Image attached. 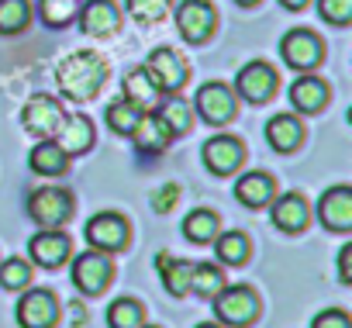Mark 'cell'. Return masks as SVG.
I'll use <instances>...</instances> for the list:
<instances>
[{
    "mask_svg": "<svg viewBox=\"0 0 352 328\" xmlns=\"http://www.w3.org/2000/svg\"><path fill=\"white\" fill-rule=\"evenodd\" d=\"M318 14L331 25H349L352 18V0H318Z\"/></svg>",
    "mask_w": 352,
    "mask_h": 328,
    "instance_id": "36",
    "label": "cell"
},
{
    "mask_svg": "<svg viewBox=\"0 0 352 328\" xmlns=\"http://www.w3.org/2000/svg\"><path fill=\"white\" fill-rule=\"evenodd\" d=\"M204 166L218 177H228L239 170V162L245 159V145L235 138V135H214L204 142Z\"/></svg>",
    "mask_w": 352,
    "mask_h": 328,
    "instance_id": "10",
    "label": "cell"
},
{
    "mask_svg": "<svg viewBox=\"0 0 352 328\" xmlns=\"http://www.w3.org/2000/svg\"><path fill=\"white\" fill-rule=\"evenodd\" d=\"M142 107H135L131 100H114L111 107H107V124H111V131H118V135H131L135 131V124L142 121Z\"/></svg>",
    "mask_w": 352,
    "mask_h": 328,
    "instance_id": "28",
    "label": "cell"
},
{
    "mask_svg": "<svg viewBox=\"0 0 352 328\" xmlns=\"http://www.w3.org/2000/svg\"><path fill=\"white\" fill-rule=\"evenodd\" d=\"M225 287V276L214 263H197L190 266V290L201 294V297H214L218 290Z\"/></svg>",
    "mask_w": 352,
    "mask_h": 328,
    "instance_id": "29",
    "label": "cell"
},
{
    "mask_svg": "<svg viewBox=\"0 0 352 328\" xmlns=\"http://www.w3.org/2000/svg\"><path fill=\"white\" fill-rule=\"evenodd\" d=\"M214 297H218L214 300V311H218V318L225 325H252L256 314H259V297H256L252 287H242V283L221 287Z\"/></svg>",
    "mask_w": 352,
    "mask_h": 328,
    "instance_id": "3",
    "label": "cell"
},
{
    "mask_svg": "<svg viewBox=\"0 0 352 328\" xmlns=\"http://www.w3.org/2000/svg\"><path fill=\"white\" fill-rule=\"evenodd\" d=\"M235 197H239L245 208H266V204L276 197V184H273L270 173L252 170V173H245V177L235 184Z\"/></svg>",
    "mask_w": 352,
    "mask_h": 328,
    "instance_id": "19",
    "label": "cell"
},
{
    "mask_svg": "<svg viewBox=\"0 0 352 328\" xmlns=\"http://www.w3.org/2000/svg\"><path fill=\"white\" fill-rule=\"evenodd\" d=\"M176 197H180V187H176V184H166L162 190H155L152 208H155V211H169V208L176 204Z\"/></svg>",
    "mask_w": 352,
    "mask_h": 328,
    "instance_id": "38",
    "label": "cell"
},
{
    "mask_svg": "<svg viewBox=\"0 0 352 328\" xmlns=\"http://www.w3.org/2000/svg\"><path fill=\"white\" fill-rule=\"evenodd\" d=\"M197 328H221V325H214V321H204V325H197Z\"/></svg>",
    "mask_w": 352,
    "mask_h": 328,
    "instance_id": "43",
    "label": "cell"
},
{
    "mask_svg": "<svg viewBox=\"0 0 352 328\" xmlns=\"http://www.w3.org/2000/svg\"><path fill=\"white\" fill-rule=\"evenodd\" d=\"M56 318H59V304L52 290H28L18 304L21 328H52Z\"/></svg>",
    "mask_w": 352,
    "mask_h": 328,
    "instance_id": "13",
    "label": "cell"
},
{
    "mask_svg": "<svg viewBox=\"0 0 352 328\" xmlns=\"http://www.w3.org/2000/svg\"><path fill=\"white\" fill-rule=\"evenodd\" d=\"M56 142L66 155H76V152H87L94 145V121L87 114H69L63 118L59 131H56Z\"/></svg>",
    "mask_w": 352,
    "mask_h": 328,
    "instance_id": "17",
    "label": "cell"
},
{
    "mask_svg": "<svg viewBox=\"0 0 352 328\" xmlns=\"http://www.w3.org/2000/svg\"><path fill=\"white\" fill-rule=\"evenodd\" d=\"M176 28L187 42H204L218 28V14L208 0H187V4L176 8Z\"/></svg>",
    "mask_w": 352,
    "mask_h": 328,
    "instance_id": "8",
    "label": "cell"
},
{
    "mask_svg": "<svg viewBox=\"0 0 352 328\" xmlns=\"http://www.w3.org/2000/svg\"><path fill=\"white\" fill-rule=\"evenodd\" d=\"M63 118H66L63 104H59L56 97H49V94H35V97H28V104L21 107V124H25L32 135H38V138H56Z\"/></svg>",
    "mask_w": 352,
    "mask_h": 328,
    "instance_id": "4",
    "label": "cell"
},
{
    "mask_svg": "<svg viewBox=\"0 0 352 328\" xmlns=\"http://www.w3.org/2000/svg\"><path fill=\"white\" fill-rule=\"evenodd\" d=\"M69 307H73V321H83V318H87V314H83V304H80V300H73Z\"/></svg>",
    "mask_w": 352,
    "mask_h": 328,
    "instance_id": "41",
    "label": "cell"
},
{
    "mask_svg": "<svg viewBox=\"0 0 352 328\" xmlns=\"http://www.w3.org/2000/svg\"><path fill=\"white\" fill-rule=\"evenodd\" d=\"M235 90H239L245 100L263 104V100H270V97L276 94V69H273L270 63H263V59H252V63H245V66L239 69Z\"/></svg>",
    "mask_w": 352,
    "mask_h": 328,
    "instance_id": "9",
    "label": "cell"
},
{
    "mask_svg": "<svg viewBox=\"0 0 352 328\" xmlns=\"http://www.w3.org/2000/svg\"><path fill=\"white\" fill-rule=\"evenodd\" d=\"M107 80V66L97 52H69L56 66V83L69 100H90Z\"/></svg>",
    "mask_w": 352,
    "mask_h": 328,
    "instance_id": "1",
    "label": "cell"
},
{
    "mask_svg": "<svg viewBox=\"0 0 352 328\" xmlns=\"http://www.w3.org/2000/svg\"><path fill=\"white\" fill-rule=\"evenodd\" d=\"M28 252H32V259H35L38 266L56 270V266H63V263L69 259V235L59 232V228H42V232L28 242Z\"/></svg>",
    "mask_w": 352,
    "mask_h": 328,
    "instance_id": "15",
    "label": "cell"
},
{
    "mask_svg": "<svg viewBox=\"0 0 352 328\" xmlns=\"http://www.w3.org/2000/svg\"><path fill=\"white\" fill-rule=\"evenodd\" d=\"M218 259L228 263V266H239L249 259V239L242 232H225L218 239Z\"/></svg>",
    "mask_w": 352,
    "mask_h": 328,
    "instance_id": "32",
    "label": "cell"
},
{
    "mask_svg": "<svg viewBox=\"0 0 352 328\" xmlns=\"http://www.w3.org/2000/svg\"><path fill=\"white\" fill-rule=\"evenodd\" d=\"M318 218L331 232H349L352 228V187H331L318 201Z\"/></svg>",
    "mask_w": 352,
    "mask_h": 328,
    "instance_id": "14",
    "label": "cell"
},
{
    "mask_svg": "<svg viewBox=\"0 0 352 328\" xmlns=\"http://www.w3.org/2000/svg\"><path fill=\"white\" fill-rule=\"evenodd\" d=\"M73 215V194L63 187H38L28 197V218L42 228H59Z\"/></svg>",
    "mask_w": 352,
    "mask_h": 328,
    "instance_id": "2",
    "label": "cell"
},
{
    "mask_svg": "<svg viewBox=\"0 0 352 328\" xmlns=\"http://www.w3.org/2000/svg\"><path fill=\"white\" fill-rule=\"evenodd\" d=\"M145 73L152 76V83L159 87V94H176L184 83H187V63L176 56L173 49H152L148 52V63H145Z\"/></svg>",
    "mask_w": 352,
    "mask_h": 328,
    "instance_id": "7",
    "label": "cell"
},
{
    "mask_svg": "<svg viewBox=\"0 0 352 328\" xmlns=\"http://www.w3.org/2000/svg\"><path fill=\"white\" fill-rule=\"evenodd\" d=\"M32 11H28V0H0V35H18L25 32Z\"/></svg>",
    "mask_w": 352,
    "mask_h": 328,
    "instance_id": "30",
    "label": "cell"
},
{
    "mask_svg": "<svg viewBox=\"0 0 352 328\" xmlns=\"http://www.w3.org/2000/svg\"><path fill=\"white\" fill-rule=\"evenodd\" d=\"M159 266V276H162V287L173 294V297H184L190 290V263L187 259H173V256H159L155 259Z\"/></svg>",
    "mask_w": 352,
    "mask_h": 328,
    "instance_id": "25",
    "label": "cell"
},
{
    "mask_svg": "<svg viewBox=\"0 0 352 328\" xmlns=\"http://www.w3.org/2000/svg\"><path fill=\"white\" fill-rule=\"evenodd\" d=\"M131 138H135V145H138L142 152H162V149L169 145L173 131L162 124V118H159L155 111H145V114H142V121L135 124Z\"/></svg>",
    "mask_w": 352,
    "mask_h": 328,
    "instance_id": "20",
    "label": "cell"
},
{
    "mask_svg": "<svg viewBox=\"0 0 352 328\" xmlns=\"http://www.w3.org/2000/svg\"><path fill=\"white\" fill-rule=\"evenodd\" d=\"M87 242L97 249V252H114V249H124L128 242V218L118 215V211H100L87 221L83 228Z\"/></svg>",
    "mask_w": 352,
    "mask_h": 328,
    "instance_id": "6",
    "label": "cell"
},
{
    "mask_svg": "<svg viewBox=\"0 0 352 328\" xmlns=\"http://www.w3.org/2000/svg\"><path fill=\"white\" fill-rule=\"evenodd\" d=\"M184 235H187L190 242H211V239L218 235V215L208 211V208L190 211L187 221H184Z\"/></svg>",
    "mask_w": 352,
    "mask_h": 328,
    "instance_id": "26",
    "label": "cell"
},
{
    "mask_svg": "<svg viewBox=\"0 0 352 328\" xmlns=\"http://www.w3.org/2000/svg\"><path fill=\"white\" fill-rule=\"evenodd\" d=\"M169 4L173 0H128V14L135 21H142V25H155V21L166 18Z\"/></svg>",
    "mask_w": 352,
    "mask_h": 328,
    "instance_id": "34",
    "label": "cell"
},
{
    "mask_svg": "<svg viewBox=\"0 0 352 328\" xmlns=\"http://www.w3.org/2000/svg\"><path fill=\"white\" fill-rule=\"evenodd\" d=\"M307 215L311 211H307L300 194H283V197L273 201V221H276L280 232H300L307 225Z\"/></svg>",
    "mask_w": 352,
    "mask_h": 328,
    "instance_id": "22",
    "label": "cell"
},
{
    "mask_svg": "<svg viewBox=\"0 0 352 328\" xmlns=\"http://www.w3.org/2000/svg\"><path fill=\"white\" fill-rule=\"evenodd\" d=\"M28 166H32L38 177H63L66 166H69V155L59 149L56 138H42V142L28 152Z\"/></svg>",
    "mask_w": 352,
    "mask_h": 328,
    "instance_id": "18",
    "label": "cell"
},
{
    "mask_svg": "<svg viewBox=\"0 0 352 328\" xmlns=\"http://www.w3.org/2000/svg\"><path fill=\"white\" fill-rule=\"evenodd\" d=\"M159 118H162V124L173 131V135H184V131H190V107L184 104V100H176V97H169L166 104H159V111H155Z\"/></svg>",
    "mask_w": 352,
    "mask_h": 328,
    "instance_id": "31",
    "label": "cell"
},
{
    "mask_svg": "<svg viewBox=\"0 0 352 328\" xmlns=\"http://www.w3.org/2000/svg\"><path fill=\"white\" fill-rule=\"evenodd\" d=\"M311 328H352V321H349L345 311H338V307H324V311L311 321Z\"/></svg>",
    "mask_w": 352,
    "mask_h": 328,
    "instance_id": "37",
    "label": "cell"
},
{
    "mask_svg": "<svg viewBox=\"0 0 352 328\" xmlns=\"http://www.w3.org/2000/svg\"><path fill=\"white\" fill-rule=\"evenodd\" d=\"M338 280L342 283H352V245H342L338 249Z\"/></svg>",
    "mask_w": 352,
    "mask_h": 328,
    "instance_id": "39",
    "label": "cell"
},
{
    "mask_svg": "<svg viewBox=\"0 0 352 328\" xmlns=\"http://www.w3.org/2000/svg\"><path fill=\"white\" fill-rule=\"evenodd\" d=\"M280 4H283L287 11H300V8L307 4V0H280Z\"/></svg>",
    "mask_w": 352,
    "mask_h": 328,
    "instance_id": "40",
    "label": "cell"
},
{
    "mask_svg": "<svg viewBox=\"0 0 352 328\" xmlns=\"http://www.w3.org/2000/svg\"><path fill=\"white\" fill-rule=\"evenodd\" d=\"M114 276V266L104 252H80L76 263H73V283L83 290V294H100Z\"/></svg>",
    "mask_w": 352,
    "mask_h": 328,
    "instance_id": "11",
    "label": "cell"
},
{
    "mask_svg": "<svg viewBox=\"0 0 352 328\" xmlns=\"http://www.w3.org/2000/svg\"><path fill=\"white\" fill-rule=\"evenodd\" d=\"M121 25V11L111 4V0H87L80 8V28L83 35H94V39H107L114 35Z\"/></svg>",
    "mask_w": 352,
    "mask_h": 328,
    "instance_id": "16",
    "label": "cell"
},
{
    "mask_svg": "<svg viewBox=\"0 0 352 328\" xmlns=\"http://www.w3.org/2000/svg\"><path fill=\"white\" fill-rule=\"evenodd\" d=\"M197 114L211 124H228L235 118V94L225 83H204L197 90Z\"/></svg>",
    "mask_w": 352,
    "mask_h": 328,
    "instance_id": "12",
    "label": "cell"
},
{
    "mask_svg": "<svg viewBox=\"0 0 352 328\" xmlns=\"http://www.w3.org/2000/svg\"><path fill=\"white\" fill-rule=\"evenodd\" d=\"M76 18V0H42V21L49 28H66Z\"/></svg>",
    "mask_w": 352,
    "mask_h": 328,
    "instance_id": "33",
    "label": "cell"
},
{
    "mask_svg": "<svg viewBox=\"0 0 352 328\" xmlns=\"http://www.w3.org/2000/svg\"><path fill=\"white\" fill-rule=\"evenodd\" d=\"M280 56H283L287 66L307 73V69H314V66L324 59V45H321V39H318L314 32H307V28H294V32L283 35V42H280Z\"/></svg>",
    "mask_w": 352,
    "mask_h": 328,
    "instance_id": "5",
    "label": "cell"
},
{
    "mask_svg": "<svg viewBox=\"0 0 352 328\" xmlns=\"http://www.w3.org/2000/svg\"><path fill=\"white\" fill-rule=\"evenodd\" d=\"M235 4H242V8H252V4H259V0H235Z\"/></svg>",
    "mask_w": 352,
    "mask_h": 328,
    "instance_id": "42",
    "label": "cell"
},
{
    "mask_svg": "<svg viewBox=\"0 0 352 328\" xmlns=\"http://www.w3.org/2000/svg\"><path fill=\"white\" fill-rule=\"evenodd\" d=\"M324 100H328V83L318 80V76H300V80L290 87V104H294L297 111H304V114L321 111Z\"/></svg>",
    "mask_w": 352,
    "mask_h": 328,
    "instance_id": "21",
    "label": "cell"
},
{
    "mask_svg": "<svg viewBox=\"0 0 352 328\" xmlns=\"http://www.w3.org/2000/svg\"><path fill=\"white\" fill-rule=\"evenodd\" d=\"M142 321H145V311H142V304L131 300V297H118V300L107 307V325H111V328H142Z\"/></svg>",
    "mask_w": 352,
    "mask_h": 328,
    "instance_id": "27",
    "label": "cell"
},
{
    "mask_svg": "<svg viewBox=\"0 0 352 328\" xmlns=\"http://www.w3.org/2000/svg\"><path fill=\"white\" fill-rule=\"evenodd\" d=\"M124 100H131L142 111H152L159 104V87L152 83V76L145 73V66H138V69H131L124 76Z\"/></svg>",
    "mask_w": 352,
    "mask_h": 328,
    "instance_id": "24",
    "label": "cell"
},
{
    "mask_svg": "<svg viewBox=\"0 0 352 328\" xmlns=\"http://www.w3.org/2000/svg\"><path fill=\"white\" fill-rule=\"evenodd\" d=\"M0 283H4L8 290H21L32 283V266L25 259H8L4 266H0Z\"/></svg>",
    "mask_w": 352,
    "mask_h": 328,
    "instance_id": "35",
    "label": "cell"
},
{
    "mask_svg": "<svg viewBox=\"0 0 352 328\" xmlns=\"http://www.w3.org/2000/svg\"><path fill=\"white\" fill-rule=\"evenodd\" d=\"M266 138H270V145H273L276 152H290V149L300 145L304 128H300V121H297L294 114H273L270 124H266Z\"/></svg>",
    "mask_w": 352,
    "mask_h": 328,
    "instance_id": "23",
    "label": "cell"
}]
</instances>
